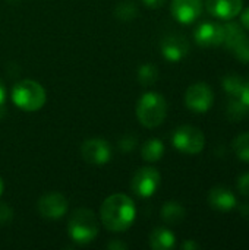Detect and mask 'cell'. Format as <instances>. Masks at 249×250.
I'll return each mask as SVG.
<instances>
[{
	"instance_id": "6da1fadb",
	"label": "cell",
	"mask_w": 249,
	"mask_h": 250,
	"mask_svg": "<svg viewBox=\"0 0 249 250\" xmlns=\"http://www.w3.org/2000/svg\"><path fill=\"white\" fill-rule=\"evenodd\" d=\"M103 226L113 233H123L131 229L136 218L134 201L123 193H114L104 199L100 208Z\"/></svg>"
},
{
	"instance_id": "7a4b0ae2",
	"label": "cell",
	"mask_w": 249,
	"mask_h": 250,
	"mask_svg": "<svg viewBox=\"0 0 249 250\" xmlns=\"http://www.w3.org/2000/svg\"><path fill=\"white\" fill-rule=\"evenodd\" d=\"M12 103L22 111H38L47 101L45 89L41 83L32 79H23L13 85L10 94Z\"/></svg>"
},
{
	"instance_id": "3957f363",
	"label": "cell",
	"mask_w": 249,
	"mask_h": 250,
	"mask_svg": "<svg viewBox=\"0 0 249 250\" xmlns=\"http://www.w3.org/2000/svg\"><path fill=\"white\" fill-rule=\"evenodd\" d=\"M167 116V101L166 98L154 91L145 92L136 103V117L138 122L147 127H158Z\"/></svg>"
},
{
	"instance_id": "277c9868",
	"label": "cell",
	"mask_w": 249,
	"mask_h": 250,
	"mask_svg": "<svg viewBox=\"0 0 249 250\" xmlns=\"http://www.w3.org/2000/svg\"><path fill=\"white\" fill-rule=\"evenodd\" d=\"M68 234L78 245L91 243L98 234V221L95 214L87 208H78L72 212L68 223Z\"/></svg>"
},
{
	"instance_id": "5b68a950",
	"label": "cell",
	"mask_w": 249,
	"mask_h": 250,
	"mask_svg": "<svg viewBox=\"0 0 249 250\" xmlns=\"http://www.w3.org/2000/svg\"><path fill=\"white\" fill-rule=\"evenodd\" d=\"M172 144L178 151L188 155H195L204 149L205 136L201 129L191 125H183L173 132Z\"/></svg>"
},
{
	"instance_id": "8992f818",
	"label": "cell",
	"mask_w": 249,
	"mask_h": 250,
	"mask_svg": "<svg viewBox=\"0 0 249 250\" xmlns=\"http://www.w3.org/2000/svg\"><path fill=\"white\" fill-rule=\"evenodd\" d=\"M161 183V176L154 167H141L131 180V190L139 198H151Z\"/></svg>"
},
{
	"instance_id": "52a82bcc",
	"label": "cell",
	"mask_w": 249,
	"mask_h": 250,
	"mask_svg": "<svg viewBox=\"0 0 249 250\" xmlns=\"http://www.w3.org/2000/svg\"><path fill=\"white\" fill-rule=\"evenodd\" d=\"M214 103V92L205 82L192 83L185 92V104L194 113H207Z\"/></svg>"
},
{
	"instance_id": "ba28073f",
	"label": "cell",
	"mask_w": 249,
	"mask_h": 250,
	"mask_svg": "<svg viewBox=\"0 0 249 250\" xmlns=\"http://www.w3.org/2000/svg\"><path fill=\"white\" fill-rule=\"evenodd\" d=\"M81 157L85 163L92 166H103L112 160V146L107 141L94 138L81 145Z\"/></svg>"
},
{
	"instance_id": "9c48e42d",
	"label": "cell",
	"mask_w": 249,
	"mask_h": 250,
	"mask_svg": "<svg viewBox=\"0 0 249 250\" xmlns=\"http://www.w3.org/2000/svg\"><path fill=\"white\" fill-rule=\"evenodd\" d=\"M68 201L59 192H50L40 198L37 204L38 214L45 220H60L68 212Z\"/></svg>"
},
{
	"instance_id": "30bf717a",
	"label": "cell",
	"mask_w": 249,
	"mask_h": 250,
	"mask_svg": "<svg viewBox=\"0 0 249 250\" xmlns=\"http://www.w3.org/2000/svg\"><path fill=\"white\" fill-rule=\"evenodd\" d=\"M161 54L167 62H181L189 53V42L185 35L181 34H170L163 38L161 41Z\"/></svg>"
},
{
	"instance_id": "8fae6325",
	"label": "cell",
	"mask_w": 249,
	"mask_h": 250,
	"mask_svg": "<svg viewBox=\"0 0 249 250\" xmlns=\"http://www.w3.org/2000/svg\"><path fill=\"white\" fill-rule=\"evenodd\" d=\"M203 0H172V16L181 23H192L203 13Z\"/></svg>"
},
{
	"instance_id": "7c38bea8",
	"label": "cell",
	"mask_w": 249,
	"mask_h": 250,
	"mask_svg": "<svg viewBox=\"0 0 249 250\" xmlns=\"http://www.w3.org/2000/svg\"><path fill=\"white\" fill-rule=\"evenodd\" d=\"M195 42L204 48L222 45L223 41V25L216 22H203L194 31Z\"/></svg>"
},
{
	"instance_id": "4fadbf2b",
	"label": "cell",
	"mask_w": 249,
	"mask_h": 250,
	"mask_svg": "<svg viewBox=\"0 0 249 250\" xmlns=\"http://www.w3.org/2000/svg\"><path fill=\"white\" fill-rule=\"evenodd\" d=\"M205 7L211 16L229 21L242 12L244 0H205Z\"/></svg>"
},
{
	"instance_id": "5bb4252c",
	"label": "cell",
	"mask_w": 249,
	"mask_h": 250,
	"mask_svg": "<svg viewBox=\"0 0 249 250\" xmlns=\"http://www.w3.org/2000/svg\"><path fill=\"white\" fill-rule=\"evenodd\" d=\"M208 204L213 209L220 211V212H227L238 207V201L235 195L223 186H217L210 190Z\"/></svg>"
},
{
	"instance_id": "9a60e30c",
	"label": "cell",
	"mask_w": 249,
	"mask_h": 250,
	"mask_svg": "<svg viewBox=\"0 0 249 250\" xmlns=\"http://www.w3.org/2000/svg\"><path fill=\"white\" fill-rule=\"evenodd\" d=\"M247 32H245V28L236 22H227L223 25V41H222V45L226 48V50H230L233 51L245 38H247Z\"/></svg>"
},
{
	"instance_id": "2e32d148",
	"label": "cell",
	"mask_w": 249,
	"mask_h": 250,
	"mask_svg": "<svg viewBox=\"0 0 249 250\" xmlns=\"http://www.w3.org/2000/svg\"><path fill=\"white\" fill-rule=\"evenodd\" d=\"M148 243L153 250H170L176 245V237L172 230L166 227H157L151 231Z\"/></svg>"
},
{
	"instance_id": "e0dca14e",
	"label": "cell",
	"mask_w": 249,
	"mask_h": 250,
	"mask_svg": "<svg viewBox=\"0 0 249 250\" xmlns=\"http://www.w3.org/2000/svg\"><path fill=\"white\" fill-rule=\"evenodd\" d=\"M161 220L167 224H179L181 221L185 220L186 217V209L183 208L182 204L176 202V201H169L161 207L160 211Z\"/></svg>"
},
{
	"instance_id": "ac0fdd59",
	"label": "cell",
	"mask_w": 249,
	"mask_h": 250,
	"mask_svg": "<svg viewBox=\"0 0 249 250\" xmlns=\"http://www.w3.org/2000/svg\"><path fill=\"white\" fill-rule=\"evenodd\" d=\"M164 155V144L157 139H148L147 142H144L142 148H141V157L142 160H145L147 163H157L161 160V157Z\"/></svg>"
},
{
	"instance_id": "d6986e66",
	"label": "cell",
	"mask_w": 249,
	"mask_h": 250,
	"mask_svg": "<svg viewBox=\"0 0 249 250\" xmlns=\"http://www.w3.org/2000/svg\"><path fill=\"white\" fill-rule=\"evenodd\" d=\"M247 83H248V81L236 73H230L223 78V89L233 98H238L241 95V92L244 91Z\"/></svg>"
},
{
	"instance_id": "ffe728a7",
	"label": "cell",
	"mask_w": 249,
	"mask_h": 250,
	"mask_svg": "<svg viewBox=\"0 0 249 250\" xmlns=\"http://www.w3.org/2000/svg\"><path fill=\"white\" fill-rule=\"evenodd\" d=\"M158 81V69L151 63L141 64L138 67V82L142 86H151Z\"/></svg>"
},
{
	"instance_id": "44dd1931",
	"label": "cell",
	"mask_w": 249,
	"mask_h": 250,
	"mask_svg": "<svg viewBox=\"0 0 249 250\" xmlns=\"http://www.w3.org/2000/svg\"><path fill=\"white\" fill-rule=\"evenodd\" d=\"M249 107L245 105L242 101H239L238 98H232L229 103H227V107H226V114L230 120L233 122H239L242 119H245L248 116Z\"/></svg>"
},
{
	"instance_id": "7402d4cb",
	"label": "cell",
	"mask_w": 249,
	"mask_h": 250,
	"mask_svg": "<svg viewBox=\"0 0 249 250\" xmlns=\"http://www.w3.org/2000/svg\"><path fill=\"white\" fill-rule=\"evenodd\" d=\"M232 148H233L235 155L241 161L249 163V132L241 133L239 136H236L232 144Z\"/></svg>"
},
{
	"instance_id": "603a6c76",
	"label": "cell",
	"mask_w": 249,
	"mask_h": 250,
	"mask_svg": "<svg viewBox=\"0 0 249 250\" xmlns=\"http://www.w3.org/2000/svg\"><path fill=\"white\" fill-rule=\"evenodd\" d=\"M114 15L117 19L120 21H131L134 18H136L138 15V9L135 6L134 1L131 0H123L120 3H117L116 9H114Z\"/></svg>"
},
{
	"instance_id": "cb8c5ba5",
	"label": "cell",
	"mask_w": 249,
	"mask_h": 250,
	"mask_svg": "<svg viewBox=\"0 0 249 250\" xmlns=\"http://www.w3.org/2000/svg\"><path fill=\"white\" fill-rule=\"evenodd\" d=\"M232 53L235 54V57L238 60H241L242 63L249 64V37H247Z\"/></svg>"
},
{
	"instance_id": "d4e9b609",
	"label": "cell",
	"mask_w": 249,
	"mask_h": 250,
	"mask_svg": "<svg viewBox=\"0 0 249 250\" xmlns=\"http://www.w3.org/2000/svg\"><path fill=\"white\" fill-rule=\"evenodd\" d=\"M136 146V138L135 136H125L119 141V148L123 151V152H129V151H134Z\"/></svg>"
},
{
	"instance_id": "484cf974",
	"label": "cell",
	"mask_w": 249,
	"mask_h": 250,
	"mask_svg": "<svg viewBox=\"0 0 249 250\" xmlns=\"http://www.w3.org/2000/svg\"><path fill=\"white\" fill-rule=\"evenodd\" d=\"M238 190L242 196L249 198V171L244 173L239 179H238Z\"/></svg>"
},
{
	"instance_id": "4316f807",
	"label": "cell",
	"mask_w": 249,
	"mask_h": 250,
	"mask_svg": "<svg viewBox=\"0 0 249 250\" xmlns=\"http://www.w3.org/2000/svg\"><path fill=\"white\" fill-rule=\"evenodd\" d=\"M13 218V211L6 202H0V224H6Z\"/></svg>"
},
{
	"instance_id": "83f0119b",
	"label": "cell",
	"mask_w": 249,
	"mask_h": 250,
	"mask_svg": "<svg viewBox=\"0 0 249 250\" xmlns=\"http://www.w3.org/2000/svg\"><path fill=\"white\" fill-rule=\"evenodd\" d=\"M141 1H142V4H145L150 9H160L164 6V3L167 0H141Z\"/></svg>"
},
{
	"instance_id": "f1b7e54d",
	"label": "cell",
	"mask_w": 249,
	"mask_h": 250,
	"mask_svg": "<svg viewBox=\"0 0 249 250\" xmlns=\"http://www.w3.org/2000/svg\"><path fill=\"white\" fill-rule=\"evenodd\" d=\"M107 249L110 250H126L128 249V245L126 243H123V242H119V240H112L110 243H107V246H106Z\"/></svg>"
},
{
	"instance_id": "f546056e",
	"label": "cell",
	"mask_w": 249,
	"mask_h": 250,
	"mask_svg": "<svg viewBox=\"0 0 249 250\" xmlns=\"http://www.w3.org/2000/svg\"><path fill=\"white\" fill-rule=\"evenodd\" d=\"M182 250H197L200 249L201 246L197 243V242H194V240H186V242H183L182 243Z\"/></svg>"
},
{
	"instance_id": "4dcf8cb0",
	"label": "cell",
	"mask_w": 249,
	"mask_h": 250,
	"mask_svg": "<svg viewBox=\"0 0 249 250\" xmlns=\"http://www.w3.org/2000/svg\"><path fill=\"white\" fill-rule=\"evenodd\" d=\"M238 211H239V215L244 218V220H248L249 221V204H242L238 207Z\"/></svg>"
},
{
	"instance_id": "1f68e13d",
	"label": "cell",
	"mask_w": 249,
	"mask_h": 250,
	"mask_svg": "<svg viewBox=\"0 0 249 250\" xmlns=\"http://www.w3.org/2000/svg\"><path fill=\"white\" fill-rule=\"evenodd\" d=\"M241 23H242V26H244L245 29H248L249 31V7H247V9L242 12V15H241Z\"/></svg>"
},
{
	"instance_id": "d6a6232c",
	"label": "cell",
	"mask_w": 249,
	"mask_h": 250,
	"mask_svg": "<svg viewBox=\"0 0 249 250\" xmlns=\"http://www.w3.org/2000/svg\"><path fill=\"white\" fill-rule=\"evenodd\" d=\"M1 105H6V88L3 81L0 79V107Z\"/></svg>"
},
{
	"instance_id": "836d02e7",
	"label": "cell",
	"mask_w": 249,
	"mask_h": 250,
	"mask_svg": "<svg viewBox=\"0 0 249 250\" xmlns=\"http://www.w3.org/2000/svg\"><path fill=\"white\" fill-rule=\"evenodd\" d=\"M3 189H4V183H3V179L0 177V196H1V193H3Z\"/></svg>"
},
{
	"instance_id": "e575fe53",
	"label": "cell",
	"mask_w": 249,
	"mask_h": 250,
	"mask_svg": "<svg viewBox=\"0 0 249 250\" xmlns=\"http://www.w3.org/2000/svg\"><path fill=\"white\" fill-rule=\"evenodd\" d=\"M248 83H249V78H248Z\"/></svg>"
}]
</instances>
